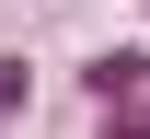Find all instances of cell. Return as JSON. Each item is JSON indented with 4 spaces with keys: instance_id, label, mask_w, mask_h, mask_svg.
I'll return each mask as SVG.
<instances>
[{
    "instance_id": "1",
    "label": "cell",
    "mask_w": 150,
    "mask_h": 139,
    "mask_svg": "<svg viewBox=\"0 0 150 139\" xmlns=\"http://www.w3.org/2000/svg\"><path fill=\"white\" fill-rule=\"evenodd\" d=\"M0 116H23V58H0Z\"/></svg>"
}]
</instances>
